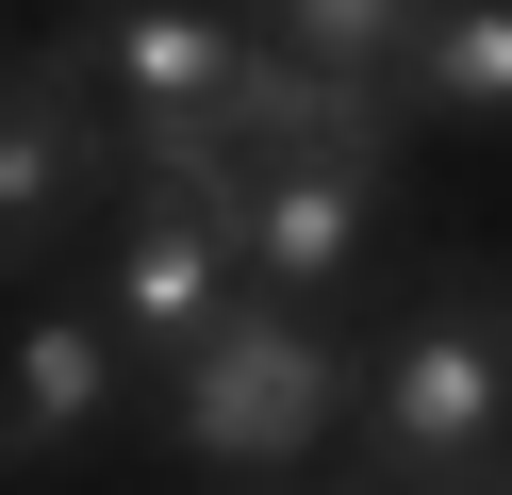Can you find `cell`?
<instances>
[{
  "label": "cell",
  "instance_id": "1",
  "mask_svg": "<svg viewBox=\"0 0 512 495\" xmlns=\"http://www.w3.org/2000/svg\"><path fill=\"white\" fill-rule=\"evenodd\" d=\"M133 182L199 198L215 231H232L248 297H281V314H331V330H380L413 297V264L446 248L430 231V165L380 149V165H232L215 132H166V149H133Z\"/></svg>",
  "mask_w": 512,
  "mask_h": 495
},
{
  "label": "cell",
  "instance_id": "2",
  "mask_svg": "<svg viewBox=\"0 0 512 495\" xmlns=\"http://www.w3.org/2000/svg\"><path fill=\"white\" fill-rule=\"evenodd\" d=\"M347 429H364V330L248 297L199 363L149 380V446L133 462L149 479H199V495H298V479L347 462Z\"/></svg>",
  "mask_w": 512,
  "mask_h": 495
},
{
  "label": "cell",
  "instance_id": "3",
  "mask_svg": "<svg viewBox=\"0 0 512 495\" xmlns=\"http://www.w3.org/2000/svg\"><path fill=\"white\" fill-rule=\"evenodd\" d=\"M380 495H463L479 462H512V248L446 231L413 264V297L364 330V429H347Z\"/></svg>",
  "mask_w": 512,
  "mask_h": 495
},
{
  "label": "cell",
  "instance_id": "4",
  "mask_svg": "<svg viewBox=\"0 0 512 495\" xmlns=\"http://www.w3.org/2000/svg\"><path fill=\"white\" fill-rule=\"evenodd\" d=\"M133 215V132L83 99L67 33H17V83H0V281L17 297H67L100 264V231Z\"/></svg>",
  "mask_w": 512,
  "mask_h": 495
},
{
  "label": "cell",
  "instance_id": "5",
  "mask_svg": "<svg viewBox=\"0 0 512 495\" xmlns=\"http://www.w3.org/2000/svg\"><path fill=\"white\" fill-rule=\"evenodd\" d=\"M149 446V363L116 347L100 297H17V347H0V462H17V495L83 479V462Z\"/></svg>",
  "mask_w": 512,
  "mask_h": 495
},
{
  "label": "cell",
  "instance_id": "6",
  "mask_svg": "<svg viewBox=\"0 0 512 495\" xmlns=\"http://www.w3.org/2000/svg\"><path fill=\"white\" fill-rule=\"evenodd\" d=\"M83 66V99H100L133 149H166V132H215L248 99V50L265 33L232 17V0H100V17H50Z\"/></svg>",
  "mask_w": 512,
  "mask_h": 495
},
{
  "label": "cell",
  "instance_id": "7",
  "mask_svg": "<svg viewBox=\"0 0 512 495\" xmlns=\"http://www.w3.org/2000/svg\"><path fill=\"white\" fill-rule=\"evenodd\" d=\"M83 297L116 314V347L166 380V363H199L215 330L248 314V264H232V231L199 215V198H166V182H133V215L100 231V264H83Z\"/></svg>",
  "mask_w": 512,
  "mask_h": 495
},
{
  "label": "cell",
  "instance_id": "8",
  "mask_svg": "<svg viewBox=\"0 0 512 495\" xmlns=\"http://www.w3.org/2000/svg\"><path fill=\"white\" fill-rule=\"evenodd\" d=\"M397 132L413 149H512V0H430L397 66Z\"/></svg>",
  "mask_w": 512,
  "mask_h": 495
},
{
  "label": "cell",
  "instance_id": "9",
  "mask_svg": "<svg viewBox=\"0 0 512 495\" xmlns=\"http://www.w3.org/2000/svg\"><path fill=\"white\" fill-rule=\"evenodd\" d=\"M298 495H380V479H364V462H331V479H298Z\"/></svg>",
  "mask_w": 512,
  "mask_h": 495
}]
</instances>
